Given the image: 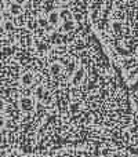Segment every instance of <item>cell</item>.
Here are the masks:
<instances>
[{"label": "cell", "mask_w": 138, "mask_h": 157, "mask_svg": "<svg viewBox=\"0 0 138 157\" xmlns=\"http://www.w3.org/2000/svg\"><path fill=\"white\" fill-rule=\"evenodd\" d=\"M0 109H3V102H0Z\"/></svg>", "instance_id": "obj_12"}, {"label": "cell", "mask_w": 138, "mask_h": 157, "mask_svg": "<svg viewBox=\"0 0 138 157\" xmlns=\"http://www.w3.org/2000/svg\"><path fill=\"white\" fill-rule=\"evenodd\" d=\"M60 2H62V3H66V2H69V0H60Z\"/></svg>", "instance_id": "obj_11"}, {"label": "cell", "mask_w": 138, "mask_h": 157, "mask_svg": "<svg viewBox=\"0 0 138 157\" xmlns=\"http://www.w3.org/2000/svg\"><path fill=\"white\" fill-rule=\"evenodd\" d=\"M25 2H26V0H14V3H17V4H21V6L24 4Z\"/></svg>", "instance_id": "obj_7"}, {"label": "cell", "mask_w": 138, "mask_h": 157, "mask_svg": "<svg viewBox=\"0 0 138 157\" xmlns=\"http://www.w3.org/2000/svg\"><path fill=\"white\" fill-rule=\"evenodd\" d=\"M30 80H32V75H25V76L22 77L24 84H30Z\"/></svg>", "instance_id": "obj_5"}, {"label": "cell", "mask_w": 138, "mask_h": 157, "mask_svg": "<svg viewBox=\"0 0 138 157\" xmlns=\"http://www.w3.org/2000/svg\"><path fill=\"white\" fill-rule=\"evenodd\" d=\"M60 17H64V18L72 19V14H70V11H68V10H62V11H60Z\"/></svg>", "instance_id": "obj_4"}, {"label": "cell", "mask_w": 138, "mask_h": 157, "mask_svg": "<svg viewBox=\"0 0 138 157\" xmlns=\"http://www.w3.org/2000/svg\"><path fill=\"white\" fill-rule=\"evenodd\" d=\"M60 71V65H54L53 66V72H58Z\"/></svg>", "instance_id": "obj_8"}, {"label": "cell", "mask_w": 138, "mask_h": 157, "mask_svg": "<svg viewBox=\"0 0 138 157\" xmlns=\"http://www.w3.org/2000/svg\"><path fill=\"white\" fill-rule=\"evenodd\" d=\"M75 28V22L72 21V19H68V21H65V24H64V29L65 30H70Z\"/></svg>", "instance_id": "obj_3"}, {"label": "cell", "mask_w": 138, "mask_h": 157, "mask_svg": "<svg viewBox=\"0 0 138 157\" xmlns=\"http://www.w3.org/2000/svg\"><path fill=\"white\" fill-rule=\"evenodd\" d=\"M58 21H60V13L58 11H51L49 14V22L51 25H57Z\"/></svg>", "instance_id": "obj_1"}, {"label": "cell", "mask_w": 138, "mask_h": 157, "mask_svg": "<svg viewBox=\"0 0 138 157\" xmlns=\"http://www.w3.org/2000/svg\"><path fill=\"white\" fill-rule=\"evenodd\" d=\"M36 26H37V22H36V21L35 22H32V21L29 22V28H36Z\"/></svg>", "instance_id": "obj_6"}, {"label": "cell", "mask_w": 138, "mask_h": 157, "mask_svg": "<svg viewBox=\"0 0 138 157\" xmlns=\"http://www.w3.org/2000/svg\"><path fill=\"white\" fill-rule=\"evenodd\" d=\"M3 8H4V2L0 0V11H3Z\"/></svg>", "instance_id": "obj_10"}, {"label": "cell", "mask_w": 138, "mask_h": 157, "mask_svg": "<svg viewBox=\"0 0 138 157\" xmlns=\"http://www.w3.org/2000/svg\"><path fill=\"white\" fill-rule=\"evenodd\" d=\"M39 24H40V25H43V26H46V25H47V22L44 21V19H39Z\"/></svg>", "instance_id": "obj_9"}, {"label": "cell", "mask_w": 138, "mask_h": 157, "mask_svg": "<svg viewBox=\"0 0 138 157\" xmlns=\"http://www.w3.org/2000/svg\"><path fill=\"white\" fill-rule=\"evenodd\" d=\"M0 22H2V17H0Z\"/></svg>", "instance_id": "obj_13"}, {"label": "cell", "mask_w": 138, "mask_h": 157, "mask_svg": "<svg viewBox=\"0 0 138 157\" xmlns=\"http://www.w3.org/2000/svg\"><path fill=\"white\" fill-rule=\"evenodd\" d=\"M10 13H11V15H19V14L22 13V7H21V4L13 3V4L10 6Z\"/></svg>", "instance_id": "obj_2"}]
</instances>
